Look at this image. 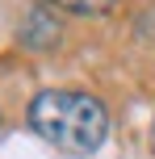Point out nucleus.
I'll use <instances>...</instances> for the list:
<instances>
[{"label":"nucleus","instance_id":"f03ea898","mask_svg":"<svg viewBox=\"0 0 155 159\" xmlns=\"http://www.w3.org/2000/svg\"><path fill=\"white\" fill-rule=\"evenodd\" d=\"M55 38H59V25H55V17H50V8H34L30 21L21 25V42L25 46H50Z\"/></svg>","mask_w":155,"mask_h":159},{"label":"nucleus","instance_id":"20e7f679","mask_svg":"<svg viewBox=\"0 0 155 159\" xmlns=\"http://www.w3.org/2000/svg\"><path fill=\"white\" fill-rule=\"evenodd\" d=\"M151 147H155V121H151Z\"/></svg>","mask_w":155,"mask_h":159},{"label":"nucleus","instance_id":"f257e3e1","mask_svg":"<svg viewBox=\"0 0 155 159\" xmlns=\"http://www.w3.org/2000/svg\"><path fill=\"white\" fill-rule=\"evenodd\" d=\"M30 130L46 138L63 155H92L109 138V113L97 96L75 92V88H46L25 109Z\"/></svg>","mask_w":155,"mask_h":159},{"label":"nucleus","instance_id":"7ed1b4c3","mask_svg":"<svg viewBox=\"0 0 155 159\" xmlns=\"http://www.w3.org/2000/svg\"><path fill=\"white\" fill-rule=\"evenodd\" d=\"M46 4L63 8V13H75V17H101L117 4V0H46Z\"/></svg>","mask_w":155,"mask_h":159}]
</instances>
